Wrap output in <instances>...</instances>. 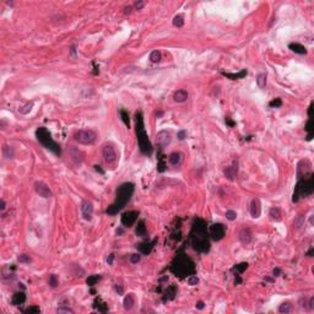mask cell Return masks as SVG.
Returning <instances> with one entry per match:
<instances>
[{"mask_svg":"<svg viewBox=\"0 0 314 314\" xmlns=\"http://www.w3.org/2000/svg\"><path fill=\"white\" fill-rule=\"evenodd\" d=\"M144 5H145V3H144V1H136L134 6H135V9L140 10V9H143V8H144Z\"/></svg>","mask_w":314,"mask_h":314,"instance_id":"7dc6e473","label":"cell"},{"mask_svg":"<svg viewBox=\"0 0 314 314\" xmlns=\"http://www.w3.org/2000/svg\"><path fill=\"white\" fill-rule=\"evenodd\" d=\"M130 11H131V6L124 8V14H130Z\"/></svg>","mask_w":314,"mask_h":314,"instance_id":"680465c9","label":"cell"},{"mask_svg":"<svg viewBox=\"0 0 314 314\" xmlns=\"http://www.w3.org/2000/svg\"><path fill=\"white\" fill-rule=\"evenodd\" d=\"M300 181L297 183V186L295 188L293 191V196H292V201L297 202L300 198H307L309 196L314 190V175L313 173H309L308 175H302L298 177Z\"/></svg>","mask_w":314,"mask_h":314,"instance_id":"5b68a950","label":"cell"},{"mask_svg":"<svg viewBox=\"0 0 314 314\" xmlns=\"http://www.w3.org/2000/svg\"><path fill=\"white\" fill-rule=\"evenodd\" d=\"M313 303H314V297H312V298L309 300V303H308V304H309V307H311L312 309L314 308V304H313Z\"/></svg>","mask_w":314,"mask_h":314,"instance_id":"91938a15","label":"cell"},{"mask_svg":"<svg viewBox=\"0 0 314 314\" xmlns=\"http://www.w3.org/2000/svg\"><path fill=\"white\" fill-rule=\"evenodd\" d=\"M292 309H293V306H292L290 302H284V303H281L280 307H279V312L282 314L291 313Z\"/></svg>","mask_w":314,"mask_h":314,"instance_id":"4316f807","label":"cell"},{"mask_svg":"<svg viewBox=\"0 0 314 314\" xmlns=\"http://www.w3.org/2000/svg\"><path fill=\"white\" fill-rule=\"evenodd\" d=\"M261 214V205H260V201L258 199H253L252 202H250V215L252 217L254 218H258Z\"/></svg>","mask_w":314,"mask_h":314,"instance_id":"2e32d148","label":"cell"},{"mask_svg":"<svg viewBox=\"0 0 314 314\" xmlns=\"http://www.w3.org/2000/svg\"><path fill=\"white\" fill-rule=\"evenodd\" d=\"M140 259H141V255H140V254H133V255L130 257V261H131L133 264H136V263L140 261Z\"/></svg>","mask_w":314,"mask_h":314,"instance_id":"7bdbcfd3","label":"cell"},{"mask_svg":"<svg viewBox=\"0 0 314 314\" xmlns=\"http://www.w3.org/2000/svg\"><path fill=\"white\" fill-rule=\"evenodd\" d=\"M102 154H103L104 161L107 163H112L117 160V152H115V149L112 145H104L103 150H102Z\"/></svg>","mask_w":314,"mask_h":314,"instance_id":"8fae6325","label":"cell"},{"mask_svg":"<svg viewBox=\"0 0 314 314\" xmlns=\"http://www.w3.org/2000/svg\"><path fill=\"white\" fill-rule=\"evenodd\" d=\"M183 249H184V248H182V249L175 254V258L173 259L171 266H170V270H171L175 276H178V277H181V279H184L186 276L189 277L190 275H194V274H195V265H194V261H193L189 257H186V254H184Z\"/></svg>","mask_w":314,"mask_h":314,"instance_id":"7a4b0ae2","label":"cell"},{"mask_svg":"<svg viewBox=\"0 0 314 314\" xmlns=\"http://www.w3.org/2000/svg\"><path fill=\"white\" fill-rule=\"evenodd\" d=\"M195 307H196V309H202V308H204V302H202V301H199V302H196Z\"/></svg>","mask_w":314,"mask_h":314,"instance_id":"c3c4849f","label":"cell"},{"mask_svg":"<svg viewBox=\"0 0 314 314\" xmlns=\"http://www.w3.org/2000/svg\"><path fill=\"white\" fill-rule=\"evenodd\" d=\"M177 138L179 139V140H184L186 138V131H184V130H181L178 134H177Z\"/></svg>","mask_w":314,"mask_h":314,"instance_id":"f6af8a7d","label":"cell"},{"mask_svg":"<svg viewBox=\"0 0 314 314\" xmlns=\"http://www.w3.org/2000/svg\"><path fill=\"white\" fill-rule=\"evenodd\" d=\"M281 274V270L279 269V268H276V269H274V276H279Z\"/></svg>","mask_w":314,"mask_h":314,"instance_id":"9f6ffc18","label":"cell"},{"mask_svg":"<svg viewBox=\"0 0 314 314\" xmlns=\"http://www.w3.org/2000/svg\"><path fill=\"white\" fill-rule=\"evenodd\" d=\"M173 25H174L175 27H182V26L184 25V17H183L182 15L174 16V18H173Z\"/></svg>","mask_w":314,"mask_h":314,"instance_id":"d6a6232c","label":"cell"},{"mask_svg":"<svg viewBox=\"0 0 314 314\" xmlns=\"http://www.w3.org/2000/svg\"><path fill=\"white\" fill-rule=\"evenodd\" d=\"M115 291H117L119 295H122V293H123V287H122V286H115Z\"/></svg>","mask_w":314,"mask_h":314,"instance_id":"11a10c76","label":"cell"},{"mask_svg":"<svg viewBox=\"0 0 314 314\" xmlns=\"http://www.w3.org/2000/svg\"><path fill=\"white\" fill-rule=\"evenodd\" d=\"M265 280L269 281V282H274V279H272V277H265Z\"/></svg>","mask_w":314,"mask_h":314,"instance_id":"6125c7cd","label":"cell"},{"mask_svg":"<svg viewBox=\"0 0 314 314\" xmlns=\"http://www.w3.org/2000/svg\"><path fill=\"white\" fill-rule=\"evenodd\" d=\"M247 268H248V263H241V264L234 265L233 269H232V271H234L236 274H242Z\"/></svg>","mask_w":314,"mask_h":314,"instance_id":"4dcf8cb0","label":"cell"},{"mask_svg":"<svg viewBox=\"0 0 314 314\" xmlns=\"http://www.w3.org/2000/svg\"><path fill=\"white\" fill-rule=\"evenodd\" d=\"M49 285L52 287H57L58 286V279L55 275H50L49 276Z\"/></svg>","mask_w":314,"mask_h":314,"instance_id":"60d3db41","label":"cell"},{"mask_svg":"<svg viewBox=\"0 0 314 314\" xmlns=\"http://www.w3.org/2000/svg\"><path fill=\"white\" fill-rule=\"evenodd\" d=\"M93 308L97 309L98 312L101 313H107L108 312V308H107V304L104 302H102L101 298H96L95 302H93Z\"/></svg>","mask_w":314,"mask_h":314,"instance_id":"603a6c76","label":"cell"},{"mask_svg":"<svg viewBox=\"0 0 314 314\" xmlns=\"http://www.w3.org/2000/svg\"><path fill=\"white\" fill-rule=\"evenodd\" d=\"M281 104H282L281 98H275V100H272L271 102L269 103V106H270L271 108H279V107H281Z\"/></svg>","mask_w":314,"mask_h":314,"instance_id":"ab89813d","label":"cell"},{"mask_svg":"<svg viewBox=\"0 0 314 314\" xmlns=\"http://www.w3.org/2000/svg\"><path fill=\"white\" fill-rule=\"evenodd\" d=\"M113 259H114V254H111V255L108 257L107 261H108V264H109V265H112V264H113Z\"/></svg>","mask_w":314,"mask_h":314,"instance_id":"816d5d0a","label":"cell"},{"mask_svg":"<svg viewBox=\"0 0 314 314\" xmlns=\"http://www.w3.org/2000/svg\"><path fill=\"white\" fill-rule=\"evenodd\" d=\"M122 233H123V229H122V228L117 229V234H118V236H120Z\"/></svg>","mask_w":314,"mask_h":314,"instance_id":"94428289","label":"cell"},{"mask_svg":"<svg viewBox=\"0 0 314 314\" xmlns=\"http://www.w3.org/2000/svg\"><path fill=\"white\" fill-rule=\"evenodd\" d=\"M36 138H37V140L39 141V144L43 145L47 150L52 151V152H53L54 155H57V156H60V155H61V149H60L59 144L55 143V141L53 140L50 133L47 130V128L41 127V128L37 129V130H36Z\"/></svg>","mask_w":314,"mask_h":314,"instance_id":"8992f818","label":"cell"},{"mask_svg":"<svg viewBox=\"0 0 314 314\" xmlns=\"http://www.w3.org/2000/svg\"><path fill=\"white\" fill-rule=\"evenodd\" d=\"M173 100L178 103H182V102H186L188 100V92L186 90H178L174 92L173 95Z\"/></svg>","mask_w":314,"mask_h":314,"instance_id":"44dd1931","label":"cell"},{"mask_svg":"<svg viewBox=\"0 0 314 314\" xmlns=\"http://www.w3.org/2000/svg\"><path fill=\"white\" fill-rule=\"evenodd\" d=\"M288 48H290L292 52L297 53V54H307L306 47L302 45V44H300V43H291V44L288 45Z\"/></svg>","mask_w":314,"mask_h":314,"instance_id":"7402d4cb","label":"cell"},{"mask_svg":"<svg viewBox=\"0 0 314 314\" xmlns=\"http://www.w3.org/2000/svg\"><path fill=\"white\" fill-rule=\"evenodd\" d=\"M226 123L228 124L229 127H234V125H236V123H234V122H232L229 118H226Z\"/></svg>","mask_w":314,"mask_h":314,"instance_id":"f5cc1de1","label":"cell"},{"mask_svg":"<svg viewBox=\"0 0 314 314\" xmlns=\"http://www.w3.org/2000/svg\"><path fill=\"white\" fill-rule=\"evenodd\" d=\"M269 215H270V217H271L272 220H275V221H280L281 220V211H280L279 207H271Z\"/></svg>","mask_w":314,"mask_h":314,"instance_id":"f1b7e54d","label":"cell"},{"mask_svg":"<svg viewBox=\"0 0 314 314\" xmlns=\"http://www.w3.org/2000/svg\"><path fill=\"white\" fill-rule=\"evenodd\" d=\"M168 161H170V163H171L172 166H178L183 161V154H181V152H172L171 155H170V157H168Z\"/></svg>","mask_w":314,"mask_h":314,"instance_id":"ffe728a7","label":"cell"},{"mask_svg":"<svg viewBox=\"0 0 314 314\" xmlns=\"http://www.w3.org/2000/svg\"><path fill=\"white\" fill-rule=\"evenodd\" d=\"M138 216H139L138 211H127V212H124L122 215V218H120L122 225L125 226V227H131L136 222Z\"/></svg>","mask_w":314,"mask_h":314,"instance_id":"9c48e42d","label":"cell"},{"mask_svg":"<svg viewBox=\"0 0 314 314\" xmlns=\"http://www.w3.org/2000/svg\"><path fill=\"white\" fill-rule=\"evenodd\" d=\"M120 117H122V120H123V123L127 125V127H130V119H129V114L128 112L125 111V109H120Z\"/></svg>","mask_w":314,"mask_h":314,"instance_id":"836d02e7","label":"cell"},{"mask_svg":"<svg viewBox=\"0 0 314 314\" xmlns=\"http://www.w3.org/2000/svg\"><path fill=\"white\" fill-rule=\"evenodd\" d=\"M123 304H124V308L125 309H131L135 304V300H134V296L133 293H129L128 296L124 297V301H123Z\"/></svg>","mask_w":314,"mask_h":314,"instance_id":"d4e9b609","label":"cell"},{"mask_svg":"<svg viewBox=\"0 0 314 314\" xmlns=\"http://www.w3.org/2000/svg\"><path fill=\"white\" fill-rule=\"evenodd\" d=\"M32 107H33V102H29V103L25 104L24 107H21V108H20V113H21V114H27L29 112H31Z\"/></svg>","mask_w":314,"mask_h":314,"instance_id":"8d00e7d4","label":"cell"},{"mask_svg":"<svg viewBox=\"0 0 314 314\" xmlns=\"http://www.w3.org/2000/svg\"><path fill=\"white\" fill-rule=\"evenodd\" d=\"M156 239H154V241H151V242H143L140 243V244H138L136 245V248H138V250L144 254V255H149L150 253H151V250H152V248L155 247V244H156Z\"/></svg>","mask_w":314,"mask_h":314,"instance_id":"4fadbf2b","label":"cell"},{"mask_svg":"<svg viewBox=\"0 0 314 314\" xmlns=\"http://www.w3.org/2000/svg\"><path fill=\"white\" fill-rule=\"evenodd\" d=\"M226 217H227V220H229V221H233V220H236V217H237V214H236V211L228 210V211L226 212Z\"/></svg>","mask_w":314,"mask_h":314,"instance_id":"b9f144b4","label":"cell"},{"mask_svg":"<svg viewBox=\"0 0 314 314\" xmlns=\"http://www.w3.org/2000/svg\"><path fill=\"white\" fill-rule=\"evenodd\" d=\"M308 115H309V118H312V115H313V103H311V106L308 108Z\"/></svg>","mask_w":314,"mask_h":314,"instance_id":"681fc988","label":"cell"},{"mask_svg":"<svg viewBox=\"0 0 314 314\" xmlns=\"http://www.w3.org/2000/svg\"><path fill=\"white\" fill-rule=\"evenodd\" d=\"M189 239L193 248L199 253H207L210 250V241L207 234L206 222L201 218H196L193 222V227L189 234Z\"/></svg>","mask_w":314,"mask_h":314,"instance_id":"6da1fadb","label":"cell"},{"mask_svg":"<svg viewBox=\"0 0 314 314\" xmlns=\"http://www.w3.org/2000/svg\"><path fill=\"white\" fill-rule=\"evenodd\" d=\"M198 282H199V279H198V276L194 274V275H190L189 277H188V284L190 286H195L198 285Z\"/></svg>","mask_w":314,"mask_h":314,"instance_id":"f35d334b","label":"cell"},{"mask_svg":"<svg viewBox=\"0 0 314 314\" xmlns=\"http://www.w3.org/2000/svg\"><path fill=\"white\" fill-rule=\"evenodd\" d=\"M248 72H247V70L245 69H243V70H241L239 72H237V74H228V72H223V75L226 76V77H228V79H231V80H237V79H243L245 75H247Z\"/></svg>","mask_w":314,"mask_h":314,"instance_id":"484cf974","label":"cell"},{"mask_svg":"<svg viewBox=\"0 0 314 314\" xmlns=\"http://www.w3.org/2000/svg\"><path fill=\"white\" fill-rule=\"evenodd\" d=\"M101 280V275H91V276H88L87 277V280H86V284L88 286H95L98 281Z\"/></svg>","mask_w":314,"mask_h":314,"instance_id":"f546056e","label":"cell"},{"mask_svg":"<svg viewBox=\"0 0 314 314\" xmlns=\"http://www.w3.org/2000/svg\"><path fill=\"white\" fill-rule=\"evenodd\" d=\"M58 313H74V311L70 308H58Z\"/></svg>","mask_w":314,"mask_h":314,"instance_id":"bcb514c9","label":"cell"},{"mask_svg":"<svg viewBox=\"0 0 314 314\" xmlns=\"http://www.w3.org/2000/svg\"><path fill=\"white\" fill-rule=\"evenodd\" d=\"M163 155L161 154V150L158 151V165H157V171L158 172H165L166 170V163H165V160H163Z\"/></svg>","mask_w":314,"mask_h":314,"instance_id":"83f0119b","label":"cell"},{"mask_svg":"<svg viewBox=\"0 0 314 314\" xmlns=\"http://www.w3.org/2000/svg\"><path fill=\"white\" fill-rule=\"evenodd\" d=\"M135 233L136 236L139 237H145L146 236V226H145V221L140 220L136 225V228H135Z\"/></svg>","mask_w":314,"mask_h":314,"instance_id":"cb8c5ba5","label":"cell"},{"mask_svg":"<svg viewBox=\"0 0 314 314\" xmlns=\"http://www.w3.org/2000/svg\"><path fill=\"white\" fill-rule=\"evenodd\" d=\"M25 301H26V295H25V292H24V291H18V292L14 293V296H13V298H11V303H13L14 306H21V304L25 303Z\"/></svg>","mask_w":314,"mask_h":314,"instance_id":"e0dca14e","label":"cell"},{"mask_svg":"<svg viewBox=\"0 0 314 314\" xmlns=\"http://www.w3.org/2000/svg\"><path fill=\"white\" fill-rule=\"evenodd\" d=\"M75 140L79 144H84V145H91L96 141L97 134L91 130V129H82V130H77L74 135Z\"/></svg>","mask_w":314,"mask_h":314,"instance_id":"52a82bcc","label":"cell"},{"mask_svg":"<svg viewBox=\"0 0 314 314\" xmlns=\"http://www.w3.org/2000/svg\"><path fill=\"white\" fill-rule=\"evenodd\" d=\"M175 295H177V287L174 285L168 286V287L166 288V291H165V295H163V302L174 300Z\"/></svg>","mask_w":314,"mask_h":314,"instance_id":"ac0fdd59","label":"cell"},{"mask_svg":"<svg viewBox=\"0 0 314 314\" xmlns=\"http://www.w3.org/2000/svg\"><path fill=\"white\" fill-rule=\"evenodd\" d=\"M24 313H27V314H38V313H41V309H39V307H36V306H33V307H29L27 309H25V311H24Z\"/></svg>","mask_w":314,"mask_h":314,"instance_id":"74e56055","label":"cell"},{"mask_svg":"<svg viewBox=\"0 0 314 314\" xmlns=\"http://www.w3.org/2000/svg\"><path fill=\"white\" fill-rule=\"evenodd\" d=\"M5 207H6V204H5V201H4V200L1 199V201H0V210H1V211H4V210H5Z\"/></svg>","mask_w":314,"mask_h":314,"instance_id":"f907efd6","label":"cell"},{"mask_svg":"<svg viewBox=\"0 0 314 314\" xmlns=\"http://www.w3.org/2000/svg\"><path fill=\"white\" fill-rule=\"evenodd\" d=\"M313 253H314V248H311V249L307 252V255H308V257H313Z\"/></svg>","mask_w":314,"mask_h":314,"instance_id":"6f0895ef","label":"cell"},{"mask_svg":"<svg viewBox=\"0 0 314 314\" xmlns=\"http://www.w3.org/2000/svg\"><path fill=\"white\" fill-rule=\"evenodd\" d=\"M18 261H20V263H29V261H31V258H29V255H26V254H22V255L18 257Z\"/></svg>","mask_w":314,"mask_h":314,"instance_id":"ee69618b","label":"cell"},{"mask_svg":"<svg viewBox=\"0 0 314 314\" xmlns=\"http://www.w3.org/2000/svg\"><path fill=\"white\" fill-rule=\"evenodd\" d=\"M239 241L243 243V244H249L252 242V233L248 228H243L241 232H239Z\"/></svg>","mask_w":314,"mask_h":314,"instance_id":"d6986e66","label":"cell"},{"mask_svg":"<svg viewBox=\"0 0 314 314\" xmlns=\"http://www.w3.org/2000/svg\"><path fill=\"white\" fill-rule=\"evenodd\" d=\"M81 212H82V216L85 218L86 221H90L92 218V215H93V206H92V202L90 201H84L81 204Z\"/></svg>","mask_w":314,"mask_h":314,"instance_id":"5bb4252c","label":"cell"},{"mask_svg":"<svg viewBox=\"0 0 314 314\" xmlns=\"http://www.w3.org/2000/svg\"><path fill=\"white\" fill-rule=\"evenodd\" d=\"M257 84L260 88H264L266 85V74H260L257 77Z\"/></svg>","mask_w":314,"mask_h":314,"instance_id":"1f68e13d","label":"cell"},{"mask_svg":"<svg viewBox=\"0 0 314 314\" xmlns=\"http://www.w3.org/2000/svg\"><path fill=\"white\" fill-rule=\"evenodd\" d=\"M237 172H238V161H233L232 166L226 167V168L223 170V174H225V177H226L227 179L233 181V179L236 178V175H237Z\"/></svg>","mask_w":314,"mask_h":314,"instance_id":"9a60e30c","label":"cell"},{"mask_svg":"<svg viewBox=\"0 0 314 314\" xmlns=\"http://www.w3.org/2000/svg\"><path fill=\"white\" fill-rule=\"evenodd\" d=\"M3 152H4V156L6 157V158H13L14 157V150H13V147H10V146H4V149H3Z\"/></svg>","mask_w":314,"mask_h":314,"instance_id":"e575fe53","label":"cell"},{"mask_svg":"<svg viewBox=\"0 0 314 314\" xmlns=\"http://www.w3.org/2000/svg\"><path fill=\"white\" fill-rule=\"evenodd\" d=\"M150 60H151L152 63H158V61L161 60V53H160L158 50L151 52V54H150Z\"/></svg>","mask_w":314,"mask_h":314,"instance_id":"d590c367","label":"cell"},{"mask_svg":"<svg viewBox=\"0 0 314 314\" xmlns=\"http://www.w3.org/2000/svg\"><path fill=\"white\" fill-rule=\"evenodd\" d=\"M34 190H36V193L39 195V196H42L44 199H48V198H52V190L49 189V186H47L45 183H43L41 181H37V182H34Z\"/></svg>","mask_w":314,"mask_h":314,"instance_id":"ba28073f","label":"cell"},{"mask_svg":"<svg viewBox=\"0 0 314 314\" xmlns=\"http://www.w3.org/2000/svg\"><path fill=\"white\" fill-rule=\"evenodd\" d=\"M134 189H135V186L133 183H130V182L123 183V184H120L118 186L117 193H115V201L111 206L107 207L106 214L111 215V216L118 214L125 206V204L130 200V198L133 196Z\"/></svg>","mask_w":314,"mask_h":314,"instance_id":"3957f363","label":"cell"},{"mask_svg":"<svg viewBox=\"0 0 314 314\" xmlns=\"http://www.w3.org/2000/svg\"><path fill=\"white\" fill-rule=\"evenodd\" d=\"M156 140H157L158 146H160L161 149H162V147H166L167 145H170V143H171V134H170L168 131H166V130H162V131H160V133L157 134Z\"/></svg>","mask_w":314,"mask_h":314,"instance_id":"7c38bea8","label":"cell"},{"mask_svg":"<svg viewBox=\"0 0 314 314\" xmlns=\"http://www.w3.org/2000/svg\"><path fill=\"white\" fill-rule=\"evenodd\" d=\"M210 236L214 241H221L225 237V226L222 223H214L210 227Z\"/></svg>","mask_w":314,"mask_h":314,"instance_id":"30bf717a","label":"cell"},{"mask_svg":"<svg viewBox=\"0 0 314 314\" xmlns=\"http://www.w3.org/2000/svg\"><path fill=\"white\" fill-rule=\"evenodd\" d=\"M71 54L72 55H75V47H74V45L71 47Z\"/></svg>","mask_w":314,"mask_h":314,"instance_id":"be15d7a7","label":"cell"},{"mask_svg":"<svg viewBox=\"0 0 314 314\" xmlns=\"http://www.w3.org/2000/svg\"><path fill=\"white\" fill-rule=\"evenodd\" d=\"M95 170H96L97 172H100L101 174H104V171L101 168V166H98V165H96V166H95Z\"/></svg>","mask_w":314,"mask_h":314,"instance_id":"db71d44e","label":"cell"},{"mask_svg":"<svg viewBox=\"0 0 314 314\" xmlns=\"http://www.w3.org/2000/svg\"><path fill=\"white\" fill-rule=\"evenodd\" d=\"M135 130H136V136H138V144L139 149L146 156H151L154 147L149 140V136L145 131V125H144V117L141 112L135 113Z\"/></svg>","mask_w":314,"mask_h":314,"instance_id":"277c9868","label":"cell"}]
</instances>
